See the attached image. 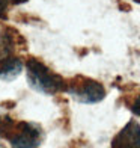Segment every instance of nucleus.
Returning a JSON list of instances; mask_svg holds the SVG:
<instances>
[{
    "label": "nucleus",
    "instance_id": "f257e3e1",
    "mask_svg": "<svg viewBox=\"0 0 140 148\" xmlns=\"http://www.w3.org/2000/svg\"><path fill=\"white\" fill-rule=\"evenodd\" d=\"M0 138L8 140L11 148H39L44 130L32 121H15L9 115H0Z\"/></svg>",
    "mask_w": 140,
    "mask_h": 148
},
{
    "label": "nucleus",
    "instance_id": "f03ea898",
    "mask_svg": "<svg viewBox=\"0 0 140 148\" xmlns=\"http://www.w3.org/2000/svg\"><path fill=\"white\" fill-rule=\"evenodd\" d=\"M26 79L32 89L44 95H56L66 89V80L47 66L42 60L29 58L24 62Z\"/></svg>",
    "mask_w": 140,
    "mask_h": 148
},
{
    "label": "nucleus",
    "instance_id": "7ed1b4c3",
    "mask_svg": "<svg viewBox=\"0 0 140 148\" xmlns=\"http://www.w3.org/2000/svg\"><path fill=\"white\" fill-rule=\"evenodd\" d=\"M66 92L74 98L75 101L84 104H95L103 101L105 97V88L98 80L86 77V76H74L66 80Z\"/></svg>",
    "mask_w": 140,
    "mask_h": 148
},
{
    "label": "nucleus",
    "instance_id": "20e7f679",
    "mask_svg": "<svg viewBox=\"0 0 140 148\" xmlns=\"http://www.w3.org/2000/svg\"><path fill=\"white\" fill-rule=\"evenodd\" d=\"M110 148H140V124L136 119H130L115 134Z\"/></svg>",
    "mask_w": 140,
    "mask_h": 148
},
{
    "label": "nucleus",
    "instance_id": "39448f33",
    "mask_svg": "<svg viewBox=\"0 0 140 148\" xmlns=\"http://www.w3.org/2000/svg\"><path fill=\"white\" fill-rule=\"evenodd\" d=\"M24 62L18 56H9L0 60V79L3 80H14L23 71Z\"/></svg>",
    "mask_w": 140,
    "mask_h": 148
},
{
    "label": "nucleus",
    "instance_id": "423d86ee",
    "mask_svg": "<svg viewBox=\"0 0 140 148\" xmlns=\"http://www.w3.org/2000/svg\"><path fill=\"white\" fill-rule=\"evenodd\" d=\"M11 5H12L11 0H0V20L8 18V12H9Z\"/></svg>",
    "mask_w": 140,
    "mask_h": 148
},
{
    "label": "nucleus",
    "instance_id": "0eeeda50",
    "mask_svg": "<svg viewBox=\"0 0 140 148\" xmlns=\"http://www.w3.org/2000/svg\"><path fill=\"white\" fill-rule=\"evenodd\" d=\"M130 109H131V112L134 113V115L140 116V94L133 98V101L130 104Z\"/></svg>",
    "mask_w": 140,
    "mask_h": 148
},
{
    "label": "nucleus",
    "instance_id": "6e6552de",
    "mask_svg": "<svg viewBox=\"0 0 140 148\" xmlns=\"http://www.w3.org/2000/svg\"><path fill=\"white\" fill-rule=\"evenodd\" d=\"M0 148H6V147H5L3 144H0Z\"/></svg>",
    "mask_w": 140,
    "mask_h": 148
},
{
    "label": "nucleus",
    "instance_id": "1a4fd4ad",
    "mask_svg": "<svg viewBox=\"0 0 140 148\" xmlns=\"http://www.w3.org/2000/svg\"><path fill=\"white\" fill-rule=\"evenodd\" d=\"M134 2H136V3H140V0H134Z\"/></svg>",
    "mask_w": 140,
    "mask_h": 148
}]
</instances>
